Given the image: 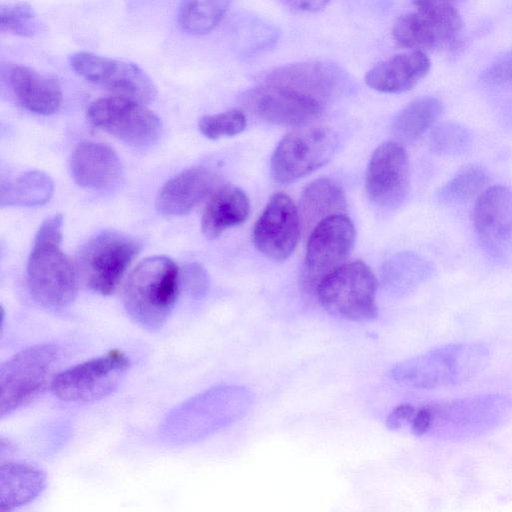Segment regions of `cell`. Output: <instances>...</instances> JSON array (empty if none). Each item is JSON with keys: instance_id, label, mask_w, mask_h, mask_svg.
<instances>
[{"instance_id": "4316f807", "label": "cell", "mask_w": 512, "mask_h": 512, "mask_svg": "<svg viewBox=\"0 0 512 512\" xmlns=\"http://www.w3.org/2000/svg\"><path fill=\"white\" fill-rule=\"evenodd\" d=\"M443 105L435 97H422L409 103L396 116L392 131L403 141H414L421 137L441 116Z\"/></svg>"}, {"instance_id": "484cf974", "label": "cell", "mask_w": 512, "mask_h": 512, "mask_svg": "<svg viewBox=\"0 0 512 512\" xmlns=\"http://www.w3.org/2000/svg\"><path fill=\"white\" fill-rule=\"evenodd\" d=\"M54 183L43 171H27L14 179L2 181L1 206H38L47 203L53 195Z\"/></svg>"}, {"instance_id": "7a4b0ae2", "label": "cell", "mask_w": 512, "mask_h": 512, "mask_svg": "<svg viewBox=\"0 0 512 512\" xmlns=\"http://www.w3.org/2000/svg\"><path fill=\"white\" fill-rule=\"evenodd\" d=\"M62 226L61 214L42 222L27 263V284L32 297L52 310L68 307L78 291L77 266L61 250Z\"/></svg>"}, {"instance_id": "5bb4252c", "label": "cell", "mask_w": 512, "mask_h": 512, "mask_svg": "<svg viewBox=\"0 0 512 512\" xmlns=\"http://www.w3.org/2000/svg\"><path fill=\"white\" fill-rule=\"evenodd\" d=\"M472 219L484 251L499 262L512 261V190L486 188L475 202Z\"/></svg>"}, {"instance_id": "4dcf8cb0", "label": "cell", "mask_w": 512, "mask_h": 512, "mask_svg": "<svg viewBox=\"0 0 512 512\" xmlns=\"http://www.w3.org/2000/svg\"><path fill=\"white\" fill-rule=\"evenodd\" d=\"M470 144L471 134L469 130L459 123H442L431 132V150L440 155L461 154Z\"/></svg>"}, {"instance_id": "6da1fadb", "label": "cell", "mask_w": 512, "mask_h": 512, "mask_svg": "<svg viewBox=\"0 0 512 512\" xmlns=\"http://www.w3.org/2000/svg\"><path fill=\"white\" fill-rule=\"evenodd\" d=\"M340 71L321 62L289 64L271 71L247 91L244 105L257 117L276 125L298 126L318 118L338 95Z\"/></svg>"}, {"instance_id": "9a60e30c", "label": "cell", "mask_w": 512, "mask_h": 512, "mask_svg": "<svg viewBox=\"0 0 512 512\" xmlns=\"http://www.w3.org/2000/svg\"><path fill=\"white\" fill-rule=\"evenodd\" d=\"M355 228L345 214L330 216L311 231L305 255V277L317 285L345 264L355 242Z\"/></svg>"}, {"instance_id": "e575fe53", "label": "cell", "mask_w": 512, "mask_h": 512, "mask_svg": "<svg viewBox=\"0 0 512 512\" xmlns=\"http://www.w3.org/2000/svg\"><path fill=\"white\" fill-rule=\"evenodd\" d=\"M411 431L417 436L426 434L433 426L434 416L430 405L423 406L415 412L410 420Z\"/></svg>"}, {"instance_id": "cb8c5ba5", "label": "cell", "mask_w": 512, "mask_h": 512, "mask_svg": "<svg viewBox=\"0 0 512 512\" xmlns=\"http://www.w3.org/2000/svg\"><path fill=\"white\" fill-rule=\"evenodd\" d=\"M346 198L341 186L332 179L318 178L304 189L299 205L301 227L311 231L322 220L346 210Z\"/></svg>"}, {"instance_id": "d4e9b609", "label": "cell", "mask_w": 512, "mask_h": 512, "mask_svg": "<svg viewBox=\"0 0 512 512\" xmlns=\"http://www.w3.org/2000/svg\"><path fill=\"white\" fill-rule=\"evenodd\" d=\"M433 273L432 263L421 255L410 251L400 252L384 264L382 284L391 295L401 297L424 284Z\"/></svg>"}, {"instance_id": "2e32d148", "label": "cell", "mask_w": 512, "mask_h": 512, "mask_svg": "<svg viewBox=\"0 0 512 512\" xmlns=\"http://www.w3.org/2000/svg\"><path fill=\"white\" fill-rule=\"evenodd\" d=\"M410 189L409 160L405 149L396 142L379 145L373 152L365 175L368 198L384 208H397Z\"/></svg>"}, {"instance_id": "7c38bea8", "label": "cell", "mask_w": 512, "mask_h": 512, "mask_svg": "<svg viewBox=\"0 0 512 512\" xmlns=\"http://www.w3.org/2000/svg\"><path fill=\"white\" fill-rule=\"evenodd\" d=\"M87 116L96 127L137 148L153 145L162 133V122L153 111L123 96L93 101Z\"/></svg>"}, {"instance_id": "277c9868", "label": "cell", "mask_w": 512, "mask_h": 512, "mask_svg": "<svg viewBox=\"0 0 512 512\" xmlns=\"http://www.w3.org/2000/svg\"><path fill=\"white\" fill-rule=\"evenodd\" d=\"M178 290L175 262L166 256L148 257L129 275L123 293L125 310L143 329L157 331L170 316Z\"/></svg>"}, {"instance_id": "44dd1931", "label": "cell", "mask_w": 512, "mask_h": 512, "mask_svg": "<svg viewBox=\"0 0 512 512\" xmlns=\"http://www.w3.org/2000/svg\"><path fill=\"white\" fill-rule=\"evenodd\" d=\"M430 60L420 51L394 55L371 68L366 84L382 93H402L415 87L429 72Z\"/></svg>"}, {"instance_id": "8fae6325", "label": "cell", "mask_w": 512, "mask_h": 512, "mask_svg": "<svg viewBox=\"0 0 512 512\" xmlns=\"http://www.w3.org/2000/svg\"><path fill=\"white\" fill-rule=\"evenodd\" d=\"M337 137L326 126L294 130L278 143L270 161L273 180L279 184L294 182L323 166L332 157Z\"/></svg>"}, {"instance_id": "9c48e42d", "label": "cell", "mask_w": 512, "mask_h": 512, "mask_svg": "<svg viewBox=\"0 0 512 512\" xmlns=\"http://www.w3.org/2000/svg\"><path fill=\"white\" fill-rule=\"evenodd\" d=\"M414 10L401 15L392 35L401 46L413 51H430L452 46L462 30L457 8L444 1H416Z\"/></svg>"}, {"instance_id": "3957f363", "label": "cell", "mask_w": 512, "mask_h": 512, "mask_svg": "<svg viewBox=\"0 0 512 512\" xmlns=\"http://www.w3.org/2000/svg\"><path fill=\"white\" fill-rule=\"evenodd\" d=\"M490 351L481 342L446 344L397 363L394 381L416 389H439L464 384L488 365Z\"/></svg>"}, {"instance_id": "f546056e", "label": "cell", "mask_w": 512, "mask_h": 512, "mask_svg": "<svg viewBox=\"0 0 512 512\" xmlns=\"http://www.w3.org/2000/svg\"><path fill=\"white\" fill-rule=\"evenodd\" d=\"M1 30L32 37L41 31V23L31 5L24 2L0 6Z\"/></svg>"}, {"instance_id": "52a82bcc", "label": "cell", "mask_w": 512, "mask_h": 512, "mask_svg": "<svg viewBox=\"0 0 512 512\" xmlns=\"http://www.w3.org/2000/svg\"><path fill=\"white\" fill-rule=\"evenodd\" d=\"M376 290L373 272L359 260L343 264L316 287L317 297L329 313L357 322L377 317Z\"/></svg>"}, {"instance_id": "83f0119b", "label": "cell", "mask_w": 512, "mask_h": 512, "mask_svg": "<svg viewBox=\"0 0 512 512\" xmlns=\"http://www.w3.org/2000/svg\"><path fill=\"white\" fill-rule=\"evenodd\" d=\"M229 4L228 1L182 2L178 10V24L190 34L207 33L223 19Z\"/></svg>"}, {"instance_id": "d590c367", "label": "cell", "mask_w": 512, "mask_h": 512, "mask_svg": "<svg viewBox=\"0 0 512 512\" xmlns=\"http://www.w3.org/2000/svg\"><path fill=\"white\" fill-rule=\"evenodd\" d=\"M415 408L410 404H400L395 407L386 419V425L391 430L401 428L405 423L410 422Z\"/></svg>"}, {"instance_id": "d6986e66", "label": "cell", "mask_w": 512, "mask_h": 512, "mask_svg": "<svg viewBox=\"0 0 512 512\" xmlns=\"http://www.w3.org/2000/svg\"><path fill=\"white\" fill-rule=\"evenodd\" d=\"M3 78L16 101L26 110L40 114L55 113L62 103V90L58 81L31 67L8 65Z\"/></svg>"}, {"instance_id": "8992f818", "label": "cell", "mask_w": 512, "mask_h": 512, "mask_svg": "<svg viewBox=\"0 0 512 512\" xmlns=\"http://www.w3.org/2000/svg\"><path fill=\"white\" fill-rule=\"evenodd\" d=\"M141 250V243L122 232L105 230L82 245L77 270L86 286L101 295H110Z\"/></svg>"}, {"instance_id": "836d02e7", "label": "cell", "mask_w": 512, "mask_h": 512, "mask_svg": "<svg viewBox=\"0 0 512 512\" xmlns=\"http://www.w3.org/2000/svg\"><path fill=\"white\" fill-rule=\"evenodd\" d=\"M482 82L489 85L512 84V50L492 62L481 74Z\"/></svg>"}, {"instance_id": "1f68e13d", "label": "cell", "mask_w": 512, "mask_h": 512, "mask_svg": "<svg viewBox=\"0 0 512 512\" xmlns=\"http://www.w3.org/2000/svg\"><path fill=\"white\" fill-rule=\"evenodd\" d=\"M245 114L238 109L205 115L198 123L200 132L208 139H219L224 136H234L246 128Z\"/></svg>"}, {"instance_id": "ba28073f", "label": "cell", "mask_w": 512, "mask_h": 512, "mask_svg": "<svg viewBox=\"0 0 512 512\" xmlns=\"http://www.w3.org/2000/svg\"><path fill=\"white\" fill-rule=\"evenodd\" d=\"M58 358V347L44 343L25 348L2 364L1 418L29 404L43 392Z\"/></svg>"}, {"instance_id": "ffe728a7", "label": "cell", "mask_w": 512, "mask_h": 512, "mask_svg": "<svg viewBox=\"0 0 512 512\" xmlns=\"http://www.w3.org/2000/svg\"><path fill=\"white\" fill-rule=\"evenodd\" d=\"M218 177L205 167L186 169L169 179L156 198V209L166 216L188 214L216 187Z\"/></svg>"}, {"instance_id": "5b68a950", "label": "cell", "mask_w": 512, "mask_h": 512, "mask_svg": "<svg viewBox=\"0 0 512 512\" xmlns=\"http://www.w3.org/2000/svg\"><path fill=\"white\" fill-rule=\"evenodd\" d=\"M250 405L244 389H214L175 410L166 419L162 434L174 444L198 441L237 422Z\"/></svg>"}, {"instance_id": "e0dca14e", "label": "cell", "mask_w": 512, "mask_h": 512, "mask_svg": "<svg viewBox=\"0 0 512 512\" xmlns=\"http://www.w3.org/2000/svg\"><path fill=\"white\" fill-rule=\"evenodd\" d=\"M301 228L299 212L291 198L275 193L254 225L253 243L267 258L284 261L293 253Z\"/></svg>"}, {"instance_id": "603a6c76", "label": "cell", "mask_w": 512, "mask_h": 512, "mask_svg": "<svg viewBox=\"0 0 512 512\" xmlns=\"http://www.w3.org/2000/svg\"><path fill=\"white\" fill-rule=\"evenodd\" d=\"M249 212L247 195L236 186H223L206 204L201 218L202 233L208 239H216L227 229L243 223Z\"/></svg>"}, {"instance_id": "8d00e7d4", "label": "cell", "mask_w": 512, "mask_h": 512, "mask_svg": "<svg viewBox=\"0 0 512 512\" xmlns=\"http://www.w3.org/2000/svg\"><path fill=\"white\" fill-rule=\"evenodd\" d=\"M286 4L293 10L303 12H317L324 9L327 1H289Z\"/></svg>"}, {"instance_id": "4fadbf2b", "label": "cell", "mask_w": 512, "mask_h": 512, "mask_svg": "<svg viewBox=\"0 0 512 512\" xmlns=\"http://www.w3.org/2000/svg\"><path fill=\"white\" fill-rule=\"evenodd\" d=\"M74 71L87 81L141 103H149L157 96L151 78L137 65L97 55L77 52L70 57Z\"/></svg>"}, {"instance_id": "7402d4cb", "label": "cell", "mask_w": 512, "mask_h": 512, "mask_svg": "<svg viewBox=\"0 0 512 512\" xmlns=\"http://www.w3.org/2000/svg\"><path fill=\"white\" fill-rule=\"evenodd\" d=\"M46 487V474L21 461L0 465V512H13L35 500Z\"/></svg>"}, {"instance_id": "30bf717a", "label": "cell", "mask_w": 512, "mask_h": 512, "mask_svg": "<svg viewBox=\"0 0 512 512\" xmlns=\"http://www.w3.org/2000/svg\"><path fill=\"white\" fill-rule=\"evenodd\" d=\"M129 359L119 349L77 364L57 374L51 390L60 400L70 403H89L112 394L127 373Z\"/></svg>"}, {"instance_id": "f1b7e54d", "label": "cell", "mask_w": 512, "mask_h": 512, "mask_svg": "<svg viewBox=\"0 0 512 512\" xmlns=\"http://www.w3.org/2000/svg\"><path fill=\"white\" fill-rule=\"evenodd\" d=\"M489 181L490 176L484 167L470 164L444 184L436 196L438 201L444 204L462 203L481 194Z\"/></svg>"}, {"instance_id": "ac0fdd59", "label": "cell", "mask_w": 512, "mask_h": 512, "mask_svg": "<svg viewBox=\"0 0 512 512\" xmlns=\"http://www.w3.org/2000/svg\"><path fill=\"white\" fill-rule=\"evenodd\" d=\"M74 181L91 190H104L117 185L123 167L116 151L107 144L85 141L74 149L70 159Z\"/></svg>"}, {"instance_id": "d6a6232c", "label": "cell", "mask_w": 512, "mask_h": 512, "mask_svg": "<svg viewBox=\"0 0 512 512\" xmlns=\"http://www.w3.org/2000/svg\"><path fill=\"white\" fill-rule=\"evenodd\" d=\"M182 281L186 291L195 299L205 297L209 291L208 273L198 262L188 263L183 267Z\"/></svg>"}]
</instances>
